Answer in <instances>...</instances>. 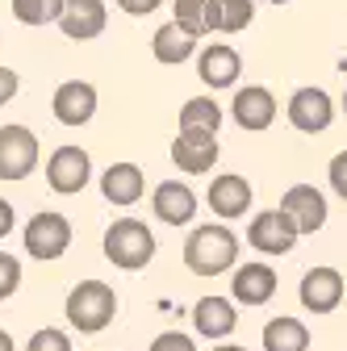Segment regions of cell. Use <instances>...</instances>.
<instances>
[{
  "label": "cell",
  "mask_w": 347,
  "mask_h": 351,
  "mask_svg": "<svg viewBox=\"0 0 347 351\" xmlns=\"http://www.w3.org/2000/svg\"><path fill=\"white\" fill-rule=\"evenodd\" d=\"M151 209L163 226H189L197 217V193L180 180H163L155 184V197H151Z\"/></svg>",
  "instance_id": "cell-18"
},
{
  "label": "cell",
  "mask_w": 347,
  "mask_h": 351,
  "mask_svg": "<svg viewBox=\"0 0 347 351\" xmlns=\"http://www.w3.org/2000/svg\"><path fill=\"white\" fill-rule=\"evenodd\" d=\"M197 75L209 93H226L243 75V55L235 47H226V42H213V47L197 51Z\"/></svg>",
  "instance_id": "cell-13"
},
{
  "label": "cell",
  "mask_w": 347,
  "mask_h": 351,
  "mask_svg": "<svg viewBox=\"0 0 347 351\" xmlns=\"http://www.w3.org/2000/svg\"><path fill=\"white\" fill-rule=\"evenodd\" d=\"M17 88H21V75H17L13 67H0V109L17 97Z\"/></svg>",
  "instance_id": "cell-31"
},
{
  "label": "cell",
  "mask_w": 347,
  "mask_h": 351,
  "mask_svg": "<svg viewBox=\"0 0 347 351\" xmlns=\"http://www.w3.org/2000/svg\"><path fill=\"white\" fill-rule=\"evenodd\" d=\"M280 209L297 222L301 234L322 230V226H326V217H331V205H326L322 189H314V184H293V189L280 197Z\"/></svg>",
  "instance_id": "cell-16"
},
{
  "label": "cell",
  "mask_w": 347,
  "mask_h": 351,
  "mask_svg": "<svg viewBox=\"0 0 347 351\" xmlns=\"http://www.w3.org/2000/svg\"><path fill=\"white\" fill-rule=\"evenodd\" d=\"M21 243H25V255L38 259V263H55L67 255L71 247V222L59 213V209H42L34 213L25 230H21Z\"/></svg>",
  "instance_id": "cell-4"
},
{
  "label": "cell",
  "mask_w": 347,
  "mask_h": 351,
  "mask_svg": "<svg viewBox=\"0 0 347 351\" xmlns=\"http://www.w3.org/2000/svg\"><path fill=\"white\" fill-rule=\"evenodd\" d=\"M97 101L101 97H97V88L88 80H63L55 88V97H51V113H55L59 125L80 130V125H88L97 117Z\"/></svg>",
  "instance_id": "cell-10"
},
{
  "label": "cell",
  "mask_w": 347,
  "mask_h": 351,
  "mask_svg": "<svg viewBox=\"0 0 347 351\" xmlns=\"http://www.w3.org/2000/svg\"><path fill=\"white\" fill-rule=\"evenodd\" d=\"M235 326H239V314H235V301L230 297H201L193 305V330L205 335L209 343L230 339Z\"/></svg>",
  "instance_id": "cell-19"
},
{
  "label": "cell",
  "mask_w": 347,
  "mask_h": 351,
  "mask_svg": "<svg viewBox=\"0 0 347 351\" xmlns=\"http://www.w3.org/2000/svg\"><path fill=\"white\" fill-rule=\"evenodd\" d=\"M218 134L213 130H197V125H180V134L171 138V163L189 176H205L218 163Z\"/></svg>",
  "instance_id": "cell-7"
},
{
  "label": "cell",
  "mask_w": 347,
  "mask_h": 351,
  "mask_svg": "<svg viewBox=\"0 0 347 351\" xmlns=\"http://www.w3.org/2000/svg\"><path fill=\"white\" fill-rule=\"evenodd\" d=\"M180 125H197V130H213L218 134V125H222V105L213 101V97H189L180 105Z\"/></svg>",
  "instance_id": "cell-24"
},
{
  "label": "cell",
  "mask_w": 347,
  "mask_h": 351,
  "mask_svg": "<svg viewBox=\"0 0 347 351\" xmlns=\"http://www.w3.org/2000/svg\"><path fill=\"white\" fill-rule=\"evenodd\" d=\"M13 226H17V209H13V201L0 197V239H9Z\"/></svg>",
  "instance_id": "cell-33"
},
{
  "label": "cell",
  "mask_w": 347,
  "mask_h": 351,
  "mask_svg": "<svg viewBox=\"0 0 347 351\" xmlns=\"http://www.w3.org/2000/svg\"><path fill=\"white\" fill-rule=\"evenodd\" d=\"M0 351H17V347H13V335H9V330H0Z\"/></svg>",
  "instance_id": "cell-34"
},
{
  "label": "cell",
  "mask_w": 347,
  "mask_h": 351,
  "mask_svg": "<svg viewBox=\"0 0 347 351\" xmlns=\"http://www.w3.org/2000/svg\"><path fill=\"white\" fill-rule=\"evenodd\" d=\"M21 289V259L9 255V251H0V301L13 297Z\"/></svg>",
  "instance_id": "cell-28"
},
{
  "label": "cell",
  "mask_w": 347,
  "mask_h": 351,
  "mask_svg": "<svg viewBox=\"0 0 347 351\" xmlns=\"http://www.w3.org/2000/svg\"><path fill=\"white\" fill-rule=\"evenodd\" d=\"M255 193H251V180L239 171H222L209 180V193H205V205L213 209V217H222V222H235L251 209Z\"/></svg>",
  "instance_id": "cell-12"
},
{
  "label": "cell",
  "mask_w": 347,
  "mask_h": 351,
  "mask_svg": "<svg viewBox=\"0 0 347 351\" xmlns=\"http://www.w3.org/2000/svg\"><path fill=\"white\" fill-rule=\"evenodd\" d=\"M213 351H247V347H239V343H218Z\"/></svg>",
  "instance_id": "cell-35"
},
{
  "label": "cell",
  "mask_w": 347,
  "mask_h": 351,
  "mask_svg": "<svg viewBox=\"0 0 347 351\" xmlns=\"http://www.w3.org/2000/svg\"><path fill=\"white\" fill-rule=\"evenodd\" d=\"M105 247V259L113 263V268L121 272H139L147 268V263L155 259V234L147 222H139V217H121V222H113L101 239Z\"/></svg>",
  "instance_id": "cell-3"
},
{
  "label": "cell",
  "mask_w": 347,
  "mask_h": 351,
  "mask_svg": "<svg viewBox=\"0 0 347 351\" xmlns=\"http://www.w3.org/2000/svg\"><path fill=\"white\" fill-rule=\"evenodd\" d=\"M301 230L297 222L276 205V209H264V213H255L251 222H247V243L259 251V255H289L297 247Z\"/></svg>",
  "instance_id": "cell-6"
},
{
  "label": "cell",
  "mask_w": 347,
  "mask_h": 351,
  "mask_svg": "<svg viewBox=\"0 0 347 351\" xmlns=\"http://www.w3.org/2000/svg\"><path fill=\"white\" fill-rule=\"evenodd\" d=\"M268 5H289V0H268Z\"/></svg>",
  "instance_id": "cell-37"
},
{
  "label": "cell",
  "mask_w": 347,
  "mask_h": 351,
  "mask_svg": "<svg viewBox=\"0 0 347 351\" xmlns=\"http://www.w3.org/2000/svg\"><path fill=\"white\" fill-rule=\"evenodd\" d=\"M276 285H280V276H276L272 263L251 259V263H239V268H235V276H230V297H235L239 305H268V301L276 297Z\"/></svg>",
  "instance_id": "cell-15"
},
{
  "label": "cell",
  "mask_w": 347,
  "mask_h": 351,
  "mask_svg": "<svg viewBox=\"0 0 347 351\" xmlns=\"http://www.w3.org/2000/svg\"><path fill=\"white\" fill-rule=\"evenodd\" d=\"M151 51H155V59H159V63L180 67V63L197 59V38H193V34H184L176 21H167V25H159V29H155Z\"/></svg>",
  "instance_id": "cell-22"
},
{
  "label": "cell",
  "mask_w": 347,
  "mask_h": 351,
  "mask_svg": "<svg viewBox=\"0 0 347 351\" xmlns=\"http://www.w3.org/2000/svg\"><path fill=\"white\" fill-rule=\"evenodd\" d=\"M25 351H71V335L59 330V326H42V330L29 335Z\"/></svg>",
  "instance_id": "cell-27"
},
{
  "label": "cell",
  "mask_w": 347,
  "mask_h": 351,
  "mask_svg": "<svg viewBox=\"0 0 347 351\" xmlns=\"http://www.w3.org/2000/svg\"><path fill=\"white\" fill-rule=\"evenodd\" d=\"M63 13V0H13V17L21 25H47V21H59Z\"/></svg>",
  "instance_id": "cell-25"
},
{
  "label": "cell",
  "mask_w": 347,
  "mask_h": 351,
  "mask_svg": "<svg viewBox=\"0 0 347 351\" xmlns=\"http://www.w3.org/2000/svg\"><path fill=\"white\" fill-rule=\"evenodd\" d=\"M184 268L193 276H222L239 268V234L226 222H205L184 239Z\"/></svg>",
  "instance_id": "cell-1"
},
{
  "label": "cell",
  "mask_w": 347,
  "mask_h": 351,
  "mask_svg": "<svg viewBox=\"0 0 347 351\" xmlns=\"http://www.w3.org/2000/svg\"><path fill=\"white\" fill-rule=\"evenodd\" d=\"M264 351H310V330H306V322H301V318H289V314L272 318V322L264 326Z\"/></svg>",
  "instance_id": "cell-23"
},
{
  "label": "cell",
  "mask_w": 347,
  "mask_h": 351,
  "mask_svg": "<svg viewBox=\"0 0 347 351\" xmlns=\"http://www.w3.org/2000/svg\"><path fill=\"white\" fill-rule=\"evenodd\" d=\"M230 117L239 130H247V134H259V130H268L276 121V97L268 93L264 84H247L235 93L230 101Z\"/></svg>",
  "instance_id": "cell-14"
},
{
  "label": "cell",
  "mask_w": 347,
  "mask_h": 351,
  "mask_svg": "<svg viewBox=\"0 0 347 351\" xmlns=\"http://www.w3.org/2000/svg\"><path fill=\"white\" fill-rule=\"evenodd\" d=\"M301 305H306L310 314H335L343 297H347V285H343V272L339 268H326V263H318V268H310L306 276H301V289H297Z\"/></svg>",
  "instance_id": "cell-11"
},
{
  "label": "cell",
  "mask_w": 347,
  "mask_h": 351,
  "mask_svg": "<svg viewBox=\"0 0 347 351\" xmlns=\"http://www.w3.org/2000/svg\"><path fill=\"white\" fill-rule=\"evenodd\" d=\"M38 134L29 125H0V180L5 184H17V180H29L38 171Z\"/></svg>",
  "instance_id": "cell-5"
},
{
  "label": "cell",
  "mask_w": 347,
  "mask_h": 351,
  "mask_svg": "<svg viewBox=\"0 0 347 351\" xmlns=\"http://www.w3.org/2000/svg\"><path fill=\"white\" fill-rule=\"evenodd\" d=\"M339 105H343V113H347V88H343V101H339Z\"/></svg>",
  "instance_id": "cell-36"
},
{
  "label": "cell",
  "mask_w": 347,
  "mask_h": 351,
  "mask_svg": "<svg viewBox=\"0 0 347 351\" xmlns=\"http://www.w3.org/2000/svg\"><path fill=\"white\" fill-rule=\"evenodd\" d=\"M289 125L301 130V134H326L331 121H335V101L322 93V88L306 84V88H297V93L289 97Z\"/></svg>",
  "instance_id": "cell-9"
},
{
  "label": "cell",
  "mask_w": 347,
  "mask_h": 351,
  "mask_svg": "<svg viewBox=\"0 0 347 351\" xmlns=\"http://www.w3.org/2000/svg\"><path fill=\"white\" fill-rule=\"evenodd\" d=\"M326 180H331L335 197H343V201H347V151H339V155L331 159V167H326Z\"/></svg>",
  "instance_id": "cell-30"
},
{
  "label": "cell",
  "mask_w": 347,
  "mask_h": 351,
  "mask_svg": "<svg viewBox=\"0 0 347 351\" xmlns=\"http://www.w3.org/2000/svg\"><path fill=\"white\" fill-rule=\"evenodd\" d=\"M205 9H209V0H171V21L184 34L201 38V34H209L205 29Z\"/></svg>",
  "instance_id": "cell-26"
},
{
  "label": "cell",
  "mask_w": 347,
  "mask_h": 351,
  "mask_svg": "<svg viewBox=\"0 0 347 351\" xmlns=\"http://www.w3.org/2000/svg\"><path fill=\"white\" fill-rule=\"evenodd\" d=\"M143 193H147V176H143L139 163H109L101 171V197L109 205H121L125 209V205L143 201Z\"/></svg>",
  "instance_id": "cell-20"
},
{
  "label": "cell",
  "mask_w": 347,
  "mask_h": 351,
  "mask_svg": "<svg viewBox=\"0 0 347 351\" xmlns=\"http://www.w3.org/2000/svg\"><path fill=\"white\" fill-rule=\"evenodd\" d=\"M113 5L121 9V13H130V17H147V13H155L163 0H113Z\"/></svg>",
  "instance_id": "cell-32"
},
{
  "label": "cell",
  "mask_w": 347,
  "mask_h": 351,
  "mask_svg": "<svg viewBox=\"0 0 347 351\" xmlns=\"http://www.w3.org/2000/svg\"><path fill=\"white\" fill-rule=\"evenodd\" d=\"M147 351H197V343H193V335L163 330V335H155V343H151Z\"/></svg>",
  "instance_id": "cell-29"
},
{
  "label": "cell",
  "mask_w": 347,
  "mask_h": 351,
  "mask_svg": "<svg viewBox=\"0 0 347 351\" xmlns=\"http://www.w3.org/2000/svg\"><path fill=\"white\" fill-rule=\"evenodd\" d=\"M67 326L80 330V335H101L113 314H117V293L105 285V280H80L71 293H67Z\"/></svg>",
  "instance_id": "cell-2"
},
{
  "label": "cell",
  "mask_w": 347,
  "mask_h": 351,
  "mask_svg": "<svg viewBox=\"0 0 347 351\" xmlns=\"http://www.w3.org/2000/svg\"><path fill=\"white\" fill-rule=\"evenodd\" d=\"M109 25V9L105 0H63V13H59V29L71 42H93L101 38Z\"/></svg>",
  "instance_id": "cell-17"
},
{
  "label": "cell",
  "mask_w": 347,
  "mask_h": 351,
  "mask_svg": "<svg viewBox=\"0 0 347 351\" xmlns=\"http://www.w3.org/2000/svg\"><path fill=\"white\" fill-rule=\"evenodd\" d=\"M93 180V159L84 147H55L51 159H47V184L59 193V197H71V193H84V184Z\"/></svg>",
  "instance_id": "cell-8"
},
{
  "label": "cell",
  "mask_w": 347,
  "mask_h": 351,
  "mask_svg": "<svg viewBox=\"0 0 347 351\" xmlns=\"http://www.w3.org/2000/svg\"><path fill=\"white\" fill-rule=\"evenodd\" d=\"M255 21V0H209L205 29L209 34H243Z\"/></svg>",
  "instance_id": "cell-21"
}]
</instances>
